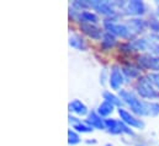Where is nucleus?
I'll return each mask as SVG.
<instances>
[{"label":"nucleus","mask_w":159,"mask_h":146,"mask_svg":"<svg viewBox=\"0 0 159 146\" xmlns=\"http://www.w3.org/2000/svg\"><path fill=\"white\" fill-rule=\"evenodd\" d=\"M120 98L125 105H127L131 112L137 117H157L159 115V103L154 101H143L134 92L128 90L119 91Z\"/></svg>","instance_id":"f257e3e1"},{"label":"nucleus","mask_w":159,"mask_h":146,"mask_svg":"<svg viewBox=\"0 0 159 146\" xmlns=\"http://www.w3.org/2000/svg\"><path fill=\"white\" fill-rule=\"evenodd\" d=\"M105 32H109L115 37H120L123 39H129L132 38V35L125 22H119L116 17H107L102 21Z\"/></svg>","instance_id":"f03ea898"},{"label":"nucleus","mask_w":159,"mask_h":146,"mask_svg":"<svg viewBox=\"0 0 159 146\" xmlns=\"http://www.w3.org/2000/svg\"><path fill=\"white\" fill-rule=\"evenodd\" d=\"M134 90L137 92V95L141 98H146V100H154L159 96L157 90L154 88L153 84L151 82V80L148 79V76H143L139 77L136 82Z\"/></svg>","instance_id":"7ed1b4c3"},{"label":"nucleus","mask_w":159,"mask_h":146,"mask_svg":"<svg viewBox=\"0 0 159 146\" xmlns=\"http://www.w3.org/2000/svg\"><path fill=\"white\" fill-rule=\"evenodd\" d=\"M89 1V0H88ZM89 6L98 11V14L104 15L105 19L107 17H116L117 16V2L115 1H107V0H90L89 1Z\"/></svg>","instance_id":"20e7f679"},{"label":"nucleus","mask_w":159,"mask_h":146,"mask_svg":"<svg viewBox=\"0 0 159 146\" xmlns=\"http://www.w3.org/2000/svg\"><path fill=\"white\" fill-rule=\"evenodd\" d=\"M105 128L106 130L112 134V135H120V134H128L132 135L133 130L126 125L121 119H115V118H106L105 119Z\"/></svg>","instance_id":"39448f33"},{"label":"nucleus","mask_w":159,"mask_h":146,"mask_svg":"<svg viewBox=\"0 0 159 146\" xmlns=\"http://www.w3.org/2000/svg\"><path fill=\"white\" fill-rule=\"evenodd\" d=\"M121 9L125 10L126 15L133 16V17H139L141 15H143L147 10L146 4L142 0H129V1H125L120 4Z\"/></svg>","instance_id":"423d86ee"},{"label":"nucleus","mask_w":159,"mask_h":146,"mask_svg":"<svg viewBox=\"0 0 159 146\" xmlns=\"http://www.w3.org/2000/svg\"><path fill=\"white\" fill-rule=\"evenodd\" d=\"M117 113H119L120 115V119L126 124V125H128L129 128H136V129H143L144 128V122L139 118V117H137L136 114H133L132 112H129V110H125V108H117Z\"/></svg>","instance_id":"0eeeda50"},{"label":"nucleus","mask_w":159,"mask_h":146,"mask_svg":"<svg viewBox=\"0 0 159 146\" xmlns=\"http://www.w3.org/2000/svg\"><path fill=\"white\" fill-rule=\"evenodd\" d=\"M125 80H126V77L123 75L122 69L119 65H114L109 74V85L111 86V88L116 90V91H121L123 84L126 82Z\"/></svg>","instance_id":"6e6552de"},{"label":"nucleus","mask_w":159,"mask_h":146,"mask_svg":"<svg viewBox=\"0 0 159 146\" xmlns=\"http://www.w3.org/2000/svg\"><path fill=\"white\" fill-rule=\"evenodd\" d=\"M138 64H139L141 69L152 70L154 73H159V55L142 54L138 58Z\"/></svg>","instance_id":"1a4fd4ad"},{"label":"nucleus","mask_w":159,"mask_h":146,"mask_svg":"<svg viewBox=\"0 0 159 146\" xmlns=\"http://www.w3.org/2000/svg\"><path fill=\"white\" fill-rule=\"evenodd\" d=\"M80 31L95 41H99V39L101 41L105 33L102 28H100L98 25H94V24H80Z\"/></svg>","instance_id":"9d476101"},{"label":"nucleus","mask_w":159,"mask_h":146,"mask_svg":"<svg viewBox=\"0 0 159 146\" xmlns=\"http://www.w3.org/2000/svg\"><path fill=\"white\" fill-rule=\"evenodd\" d=\"M125 24L127 25V27H128V30H129V32H131L132 36L143 32V31L146 30V27H147V22H146L143 19H141V17L129 19V20H127Z\"/></svg>","instance_id":"9b49d317"},{"label":"nucleus","mask_w":159,"mask_h":146,"mask_svg":"<svg viewBox=\"0 0 159 146\" xmlns=\"http://www.w3.org/2000/svg\"><path fill=\"white\" fill-rule=\"evenodd\" d=\"M85 122L94 129H98V130H105V119L102 117H100L98 114L96 110H91L89 112V114L86 115V119Z\"/></svg>","instance_id":"f8f14e48"},{"label":"nucleus","mask_w":159,"mask_h":146,"mask_svg":"<svg viewBox=\"0 0 159 146\" xmlns=\"http://www.w3.org/2000/svg\"><path fill=\"white\" fill-rule=\"evenodd\" d=\"M74 17L79 21L80 24H94V25H96L99 22L98 14H95L93 11H89V10H83V11H77L75 10Z\"/></svg>","instance_id":"ddd939ff"},{"label":"nucleus","mask_w":159,"mask_h":146,"mask_svg":"<svg viewBox=\"0 0 159 146\" xmlns=\"http://www.w3.org/2000/svg\"><path fill=\"white\" fill-rule=\"evenodd\" d=\"M68 108L70 113H74L77 115H88L89 114V110L86 107V105L84 102H81L80 100H73L69 102L68 105Z\"/></svg>","instance_id":"4468645a"},{"label":"nucleus","mask_w":159,"mask_h":146,"mask_svg":"<svg viewBox=\"0 0 159 146\" xmlns=\"http://www.w3.org/2000/svg\"><path fill=\"white\" fill-rule=\"evenodd\" d=\"M68 43L72 48L77 49V50H80V52H84L86 50L88 45H86V42L84 41V38L80 36V35H77V33H70L69 35V39H68Z\"/></svg>","instance_id":"2eb2a0df"},{"label":"nucleus","mask_w":159,"mask_h":146,"mask_svg":"<svg viewBox=\"0 0 159 146\" xmlns=\"http://www.w3.org/2000/svg\"><path fill=\"white\" fill-rule=\"evenodd\" d=\"M115 110V106H112L111 103H109V102H106V101H102L100 105H99V107H98V114L100 115V117H102L104 119H106V118H109V115L112 113Z\"/></svg>","instance_id":"dca6fc26"},{"label":"nucleus","mask_w":159,"mask_h":146,"mask_svg":"<svg viewBox=\"0 0 159 146\" xmlns=\"http://www.w3.org/2000/svg\"><path fill=\"white\" fill-rule=\"evenodd\" d=\"M102 97H104V101H106V102L111 103V105H112V106H115V107L121 108V106L123 105V102H122V100L120 98V96H116V95H115V93H112L111 91H104Z\"/></svg>","instance_id":"f3484780"},{"label":"nucleus","mask_w":159,"mask_h":146,"mask_svg":"<svg viewBox=\"0 0 159 146\" xmlns=\"http://www.w3.org/2000/svg\"><path fill=\"white\" fill-rule=\"evenodd\" d=\"M116 43H117V41H116V37L114 36V35H111V33H109V32H105V33H104V36L101 38V45H102V48L110 49V48H112Z\"/></svg>","instance_id":"a211bd4d"},{"label":"nucleus","mask_w":159,"mask_h":146,"mask_svg":"<svg viewBox=\"0 0 159 146\" xmlns=\"http://www.w3.org/2000/svg\"><path fill=\"white\" fill-rule=\"evenodd\" d=\"M73 129L77 131V133H81V134H85V133H93L94 131V128H91L85 120L84 122H78L77 124H74L73 125Z\"/></svg>","instance_id":"6ab92c4d"},{"label":"nucleus","mask_w":159,"mask_h":146,"mask_svg":"<svg viewBox=\"0 0 159 146\" xmlns=\"http://www.w3.org/2000/svg\"><path fill=\"white\" fill-rule=\"evenodd\" d=\"M80 141H81V139H80L79 133H77L74 129H69L68 130V144L73 146L79 144Z\"/></svg>","instance_id":"aec40b11"},{"label":"nucleus","mask_w":159,"mask_h":146,"mask_svg":"<svg viewBox=\"0 0 159 146\" xmlns=\"http://www.w3.org/2000/svg\"><path fill=\"white\" fill-rule=\"evenodd\" d=\"M148 79L151 80V82L154 85V86H157L159 87V73H152L148 75Z\"/></svg>","instance_id":"412c9836"},{"label":"nucleus","mask_w":159,"mask_h":146,"mask_svg":"<svg viewBox=\"0 0 159 146\" xmlns=\"http://www.w3.org/2000/svg\"><path fill=\"white\" fill-rule=\"evenodd\" d=\"M105 146H112V145H111V144H106Z\"/></svg>","instance_id":"4be33fe9"}]
</instances>
